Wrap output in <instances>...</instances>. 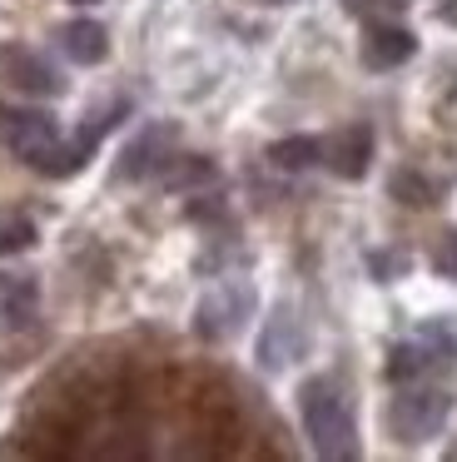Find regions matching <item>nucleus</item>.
<instances>
[{
	"label": "nucleus",
	"mask_w": 457,
	"mask_h": 462,
	"mask_svg": "<svg viewBox=\"0 0 457 462\" xmlns=\"http://www.w3.org/2000/svg\"><path fill=\"white\" fill-rule=\"evenodd\" d=\"M298 418H303V432L313 442L318 457L328 462H353L358 452V422H353V402L343 398L333 378H308L298 388Z\"/></svg>",
	"instance_id": "nucleus-1"
},
{
	"label": "nucleus",
	"mask_w": 457,
	"mask_h": 462,
	"mask_svg": "<svg viewBox=\"0 0 457 462\" xmlns=\"http://www.w3.org/2000/svg\"><path fill=\"white\" fill-rule=\"evenodd\" d=\"M447 412H452V393L443 388H413V393H397L393 408H387V432L397 442H427L443 432Z\"/></svg>",
	"instance_id": "nucleus-2"
},
{
	"label": "nucleus",
	"mask_w": 457,
	"mask_h": 462,
	"mask_svg": "<svg viewBox=\"0 0 457 462\" xmlns=\"http://www.w3.org/2000/svg\"><path fill=\"white\" fill-rule=\"evenodd\" d=\"M248 313H254V289L248 283H219L214 293H204L194 309V333L209 343L228 338V333H238L248 323Z\"/></svg>",
	"instance_id": "nucleus-3"
},
{
	"label": "nucleus",
	"mask_w": 457,
	"mask_h": 462,
	"mask_svg": "<svg viewBox=\"0 0 457 462\" xmlns=\"http://www.w3.org/2000/svg\"><path fill=\"white\" fill-rule=\"evenodd\" d=\"M0 75H5L15 90L45 95V100L65 90V80L55 75V65H50L40 51H30V45H0Z\"/></svg>",
	"instance_id": "nucleus-4"
},
{
	"label": "nucleus",
	"mask_w": 457,
	"mask_h": 462,
	"mask_svg": "<svg viewBox=\"0 0 457 462\" xmlns=\"http://www.w3.org/2000/svg\"><path fill=\"white\" fill-rule=\"evenodd\" d=\"M323 164L338 180H363L373 164V130L368 125H343L323 140Z\"/></svg>",
	"instance_id": "nucleus-5"
},
{
	"label": "nucleus",
	"mask_w": 457,
	"mask_h": 462,
	"mask_svg": "<svg viewBox=\"0 0 457 462\" xmlns=\"http://www.w3.org/2000/svg\"><path fill=\"white\" fill-rule=\"evenodd\" d=\"M0 130H5V144H10V150H15L25 164H35L40 154H45L50 144L60 140V125L50 120L45 110H20V115H5V125H0Z\"/></svg>",
	"instance_id": "nucleus-6"
},
{
	"label": "nucleus",
	"mask_w": 457,
	"mask_h": 462,
	"mask_svg": "<svg viewBox=\"0 0 457 462\" xmlns=\"http://www.w3.org/2000/svg\"><path fill=\"white\" fill-rule=\"evenodd\" d=\"M417 51V35L403 31V25H368L363 35V65L368 70H397V65H407Z\"/></svg>",
	"instance_id": "nucleus-7"
},
{
	"label": "nucleus",
	"mask_w": 457,
	"mask_h": 462,
	"mask_svg": "<svg viewBox=\"0 0 457 462\" xmlns=\"http://www.w3.org/2000/svg\"><path fill=\"white\" fill-rule=\"evenodd\" d=\"M169 140H174V130H169V125H149V130H139L135 140L125 144V154H119L115 180H145V174L159 164V150H164Z\"/></svg>",
	"instance_id": "nucleus-8"
},
{
	"label": "nucleus",
	"mask_w": 457,
	"mask_h": 462,
	"mask_svg": "<svg viewBox=\"0 0 457 462\" xmlns=\"http://www.w3.org/2000/svg\"><path fill=\"white\" fill-rule=\"evenodd\" d=\"M35 303H40L35 273H0V323L5 328H25L35 319Z\"/></svg>",
	"instance_id": "nucleus-9"
},
{
	"label": "nucleus",
	"mask_w": 457,
	"mask_h": 462,
	"mask_svg": "<svg viewBox=\"0 0 457 462\" xmlns=\"http://www.w3.org/2000/svg\"><path fill=\"white\" fill-rule=\"evenodd\" d=\"M60 51L75 65H99L109 55V35L99 21H70L65 31H60Z\"/></svg>",
	"instance_id": "nucleus-10"
},
{
	"label": "nucleus",
	"mask_w": 457,
	"mask_h": 462,
	"mask_svg": "<svg viewBox=\"0 0 457 462\" xmlns=\"http://www.w3.org/2000/svg\"><path fill=\"white\" fill-rule=\"evenodd\" d=\"M268 160L278 164V170H308V164H323V140H313V134H288V140H274L268 144Z\"/></svg>",
	"instance_id": "nucleus-11"
},
{
	"label": "nucleus",
	"mask_w": 457,
	"mask_h": 462,
	"mask_svg": "<svg viewBox=\"0 0 457 462\" xmlns=\"http://www.w3.org/2000/svg\"><path fill=\"white\" fill-rule=\"evenodd\" d=\"M35 239L40 234H35V219H30V214L0 209V259H5V254H25Z\"/></svg>",
	"instance_id": "nucleus-12"
},
{
	"label": "nucleus",
	"mask_w": 457,
	"mask_h": 462,
	"mask_svg": "<svg viewBox=\"0 0 457 462\" xmlns=\"http://www.w3.org/2000/svg\"><path fill=\"white\" fill-rule=\"evenodd\" d=\"M423 343L443 358H457V313H433L423 319Z\"/></svg>",
	"instance_id": "nucleus-13"
},
{
	"label": "nucleus",
	"mask_w": 457,
	"mask_h": 462,
	"mask_svg": "<svg viewBox=\"0 0 457 462\" xmlns=\"http://www.w3.org/2000/svg\"><path fill=\"white\" fill-rule=\"evenodd\" d=\"M387 189H393V199L407 204V209H427V204H433V184H427L423 174H413V170H397Z\"/></svg>",
	"instance_id": "nucleus-14"
},
{
	"label": "nucleus",
	"mask_w": 457,
	"mask_h": 462,
	"mask_svg": "<svg viewBox=\"0 0 457 462\" xmlns=\"http://www.w3.org/2000/svg\"><path fill=\"white\" fill-rule=\"evenodd\" d=\"M423 368H427V353H423V348H413V343H397V348L387 353V378H393V383L417 378Z\"/></svg>",
	"instance_id": "nucleus-15"
},
{
	"label": "nucleus",
	"mask_w": 457,
	"mask_h": 462,
	"mask_svg": "<svg viewBox=\"0 0 457 462\" xmlns=\"http://www.w3.org/2000/svg\"><path fill=\"white\" fill-rule=\"evenodd\" d=\"M209 174H214V164H209V160H199V154H184L179 164H169V170H164V184H169V189H189V184L209 180Z\"/></svg>",
	"instance_id": "nucleus-16"
},
{
	"label": "nucleus",
	"mask_w": 457,
	"mask_h": 462,
	"mask_svg": "<svg viewBox=\"0 0 457 462\" xmlns=\"http://www.w3.org/2000/svg\"><path fill=\"white\" fill-rule=\"evenodd\" d=\"M433 269H437V279L457 283V229L443 234V244L433 249Z\"/></svg>",
	"instance_id": "nucleus-17"
},
{
	"label": "nucleus",
	"mask_w": 457,
	"mask_h": 462,
	"mask_svg": "<svg viewBox=\"0 0 457 462\" xmlns=\"http://www.w3.org/2000/svg\"><path fill=\"white\" fill-rule=\"evenodd\" d=\"M373 269H378V273H397V269H403V259H383V254H378Z\"/></svg>",
	"instance_id": "nucleus-18"
},
{
	"label": "nucleus",
	"mask_w": 457,
	"mask_h": 462,
	"mask_svg": "<svg viewBox=\"0 0 457 462\" xmlns=\"http://www.w3.org/2000/svg\"><path fill=\"white\" fill-rule=\"evenodd\" d=\"M75 5H89V0H75Z\"/></svg>",
	"instance_id": "nucleus-19"
}]
</instances>
